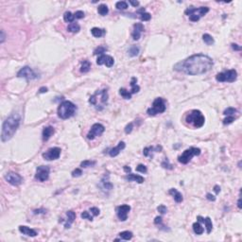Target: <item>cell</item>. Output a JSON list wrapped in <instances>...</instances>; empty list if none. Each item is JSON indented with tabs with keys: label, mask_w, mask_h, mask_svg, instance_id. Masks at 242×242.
<instances>
[{
	"label": "cell",
	"mask_w": 242,
	"mask_h": 242,
	"mask_svg": "<svg viewBox=\"0 0 242 242\" xmlns=\"http://www.w3.org/2000/svg\"><path fill=\"white\" fill-rule=\"evenodd\" d=\"M213 65V60L207 55L196 54L175 64L174 69L176 71L184 72L190 76H196L205 74L210 71Z\"/></svg>",
	"instance_id": "cell-1"
},
{
	"label": "cell",
	"mask_w": 242,
	"mask_h": 242,
	"mask_svg": "<svg viewBox=\"0 0 242 242\" xmlns=\"http://www.w3.org/2000/svg\"><path fill=\"white\" fill-rule=\"evenodd\" d=\"M21 121V116L19 113H13L2 124L1 140L2 142H7L15 134L17 129L19 128Z\"/></svg>",
	"instance_id": "cell-2"
},
{
	"label": "cell",
	"mask_w": 242,
	"mask_h": 242,
	"mask_svg": "<svg viewBox=\"0 0 242 242\" xmlns=\"http://www.w3.org/2000/svg\"><path fill=\"white\" fill-rule=\"evenodd\" d=\"M108 92L107 90H98L95 93L93 96H91L89 98V103L95 106V108L98 111L103 110L104 107L108 103Z\"/></svg>",
	"instance_id": "cell-3"
},
{
	"label": "cell",
	"mask_w": 242,
	"mask_h": 242,
	"mask_svg": "<svg viewBox=\"0 0 242 242\" xmlns=\"http://www.w3.org/2000/svg\"><path fill=\"white\" fill-rule=\"evenodd\" d=\"M77 106L69 100H64L58 107V116L62 119H68L75 115Z\"/></svg>",
	"instance_id": "cell-4"
},
{
	"label": "cell",
	"mask_w": 242,
	"mask_h": 242,
	"mask_svg": "<svg viewBox=\"0 0 242 242\" xmlns=\"http://www.w3.org/2000/svg\"><path fill=\"white\" fill-rule=\"evenodd\" d=\"M186 122L191 124L195 128H201L204 125L205 118L204 115L201 113V111L199 110H193L191 111L185 117Z\"/></svg>",
	"instance_id": "cell-5"
},
{
	"label": "cell",
	"mask_w": 242,
	"mask_h": 242,
	"mask_svg": "<svg viewBox=\"0 0 242 242\" xmlns=\"http://www.w3.org/2000/svg\"><path fill=\"white\" fill-rule=\"evenodd\" d=\"M209 12L208 7H201V8H188L185 10V14L189 16V20L192 22H197L201 17L204 16Z\"/></svg>",
	"instance_id": "cell-6"
},
{
	"label": "cell",
	"mask_w": 242,
	"mask_h": 242,
	"mask_svg": "<svg viewBox=\"0 0 242 242\" xmlns=\"http://www.w3.org/2000/svg\"><path fill=\"white\" fill-rule=\"evenodd\" d=\"M166 103H165V100L162 97H157L156 100L153 101L152 103V107L148 109V113L149 115H156L158 113H162L166 111Z\"/></svg>",
	"instance_id": "cell-7"
},
{
	"label": "cell",
	"mask_w": 242,
	"mask_h": 242,
	"mask_svg": "<svg viewBox=\"0 0 242 242\" xmlns=\"http://www.w3.org/2000/svg\"><path fill=\"white\" fill-rule=\"evenodd\" d=\"M201 154V149L199 148H190L188 149H185L183 152L182 155L178 157V161L181 164L186 165L190 162L193 156H199Z\"/></svg>",
	"instance_id": "cell-8"
},
{
	"label": "cell",
	"mask_w": 242,
	"mask_h": 242,
	"mask_svg": "<svg viewBox=\"0 0 242 242\" xmlns=\"http://www.w3.org/2000/svg\"><path fill=\"white\" fill-rule=\"evenodd\" d=\"M237 78V73L234 69H231V70H227L225 72L218 73L216 76V80L219 82H234Z\"/></svg>",
	"instance_id": "cell-9"
},
{
	"label": "cell",
	"mask_w": 242,
	"mask_h": 242,
	"mask_svg": "<svg viewBox=\"0 0 242 242\" xmlns=\"http://www.w3.org/2000/svg\"><path fill=\"white\" fill-rule=\"evenodd\" d=\"M17 77L18 78H24L27 80H32L39 78L37 73L29 66H25L21 68L20 71L17 73Z\"/></svg>",
	"instance_id": "cell-10"
},
{
	"label": "cell",
	"mask_w": 242,
	"mask_h": 242,
	"mask_svg": "<svg viewBox=\"0 0 242 242\" xmlns=\"http://www.w3.org/2000/svg\"><path fill=\"white\" fill-rule=\"evenodd\" d=\"M105 128L104 126L100 123H95L94 125L91 127V130L87 134V138L89 140H94L97 136H100L104 133Z\"/></svg>",
	"instance_id": "cell-11"
},
{
	"label": "cell",
	"mask_w": 242,
	"mask_h": 242,
	"mask_svg": "<svg viewBox=\"0 0 242 242\" xmlns=\"http://www.w3.org/2000/svg\"><path fill=\"white\" fill-rule=\"evenodd\" d=\"M50 168L47 166H40L36 169L35 178L40 182H46L49 177Z\"/></svg>",
	"instance_id": "cell-12"
},
{
	"label": "cell",
	"mask_w": 242,
	"mask_h": 242,
	"mask_svg": "<svg viewBox=\"0 0 242 242\" xmlns=\"http://www.w3.org/2000/svg\"><path fill=\"white\" fill-rule=\"evenodd\" d=\"M61 151L62 149L58 147H55V148H51L49 149H47L45 153H43V157L45 160L47 161H52V160H57L59 159V157L61 155Z\"/></svg>",
	"instance_id": "cell-13"
},
{
	"label": "cell",
	"mask_w": 242,
	"mask_h": 242,
	"mask_svg": "<svg viewBox=\"0 0 242 242\" xmlns=\"http://www.w3.org/2000/svg\"><path fill=\"white\" fill-rule=\"evenodd\" d=\"M5 179L6 181L10 184L12 185H20L22 183H23V178L21 177L19 174L15 173V172H8L5 175Z\"/></svg>",
	"instance_id": "cell-14"
},
{
	"label": "cell",
	"mask_w": 242,
	"mask_h": 242,
	"mask_svg": "<svg viewBox=\"0 0 242 242\" xmlns=\"http://www.w3.org/2000/svg\"><path fill=\"white\" fill-rule=\"evenodd\" d=\"M131 211V206L127 204L120 205V206L116 207V214L117 217L121 221H125L128 218V214Z\"/></svg>",
	"instance_id": "cell-15"
},
{
	"label": "cell",
	"mask_w": 242,
	"mask_h": 242,
	"mask_svg": "<svg viewBox=\"0 0 242 242\" xmlns=\"http://www.w3.org/2000/svg\"><path fill=\"white\" fill-rule=\"evenodd\" d=\"M143 31H144V26H143L141 23L134 24V26H133V34H131L133 40L137 41V40L140 39L141 34H142Z\"/></svg>",
	"instance_id": "cell-16"
},
{
	"label": "cell",
	"mask_w": 242,
	"mask_h": 242,
	"mask_svg": "<svg viewBox=\"0 0 242 242\" xmlns=\"http://www.w3.org/2000/svg\"><path fill=\"white\" fill-rule=\"evenodd\" d=\"M125 147H126V144H125V142H123V141H121L118 143V145H117L116 147H115V148H113L110 149V151H109V154L111 157H115L117 156L120 153V151L122 149H125Z\"/></svg>",
	"instance_id": "cell-17"
},
{
	"label": "cell",
	"mask_w": 242,
	"mask_h": 242,
	"mask_svg": "<svg viewBox=\"0 0 242 242\" xmlns=\"http://www.w3.org/2000/svg\"><path fill=\"white\" fill-rule=\"evenodd\" d=\"M19 231L22 234H25V236H27L34 237V236H36L38 234L35 230L29 228V227H28V226H23V225L19 226Z\"/></svg>",
	"instance_id": "cell-18"
},
{
	"label": "cell",
	"mask_w": 242,
	"mask_h": 242,
	"mask_svg": "<svg viewBox=\"0 0 242 242\" xmlns=\"http://www.w3.org/2000/svg\"><path fill=\"white\" fill-rule=\"evenodd\" d=\"M66 216H67V221L66 222H65V224H64V228L65 229H69L70 228V226L73 222H74V221L76 219V214H75V212L74 211H67L66 212Z\"/></svg>",
	"instance_id": "cell-19"
},
{
	"label": "cell",
	"mask_w": 242,
	"mask_h": 242,
	"mask_svg": "<svg viewBox=\"0 0 242 242\" xmlns=\"http://www.w3.org/2000/svg\"><path fill=\"white\" fill-rule=\"evenodd\" d=\"M54 133H55V130L53 127H51V126L46 127L45 129L43 130V140L47 141L54 134Z\"/></svg>",
	"instance_id": "cell-20"
},
{
	"label": "cell",
	"mask_w": 242,
	"mask_h": 242,
	"mask_svg": "<svg viewBox=\"0 0 242 242\" xmlns=\"http://www.w3.org/2000/svg\"><path fill=\"white\" fill-rule=\"evenodd\" d=\"M125 179L127 180V181L136 182V183H138V184H142V183H144V181H145L144 177H142V176L137 175V174H129V175L126 176Z\"/></svg>",
	"instance_id": "cell-21"
},
{
	"label": "cell",
	"mask_w": 242,
	"mask_h": 242,
	"mask_svg": "<svg viewBox=\"0 0 242 242\" xmlns=\"http://www.w3.org/2000/svg\"><path fill=\"white\" fill-rule=\"evenodd\" d=\"M169 194L173 196L174 201H176V203H182L183 201V195L178 191L177 189H175V188L169 189Z\"/></svg>",
	"instance_id": "cell-22"
},
{
	"label": "cell",
	"mask_w": 242,
	"mask_h": 242,
	"mask_svg": "<svg viewBox=\"0 0 242 242\" xmlns=\"http://www.w3.org/2000/svg\"><path fill=\"white\" fill-rule=\"evenodd\" d=\"M100 187L102 190H111V189H113V185L108 181V180H105V177H104L100 181Z\"/></svg>",
	"instance_id": "cell-23"
},
{
	"label": "cell",
	"mask_w": 242,
	"mask_h": 242,
	"mask_svg": "<svg viewBox=\"0 0 242 242\" xmlns=\"http://www.w3.org/2000/svg\"><path fill=\"white\" fill-rule=\"evenodd\" d=\"M91 33L96 38H100L101 36L105 34V29L103 28H93L91 29Z\"/></svg>",
	"instance_id": "cell-24"
},
{
	"label": "cell",
	"mask_w": 242,
	"mask_h": 242,
	"mask_svg": "<svg viewBox=\"0 0 242 242\" xmlns=\"http://www.w3.org/2000/svg\"><path fill=\"white\" fill-rule=\"evenodd\" d=\"M203 222L205 224V227H206V232L207 234H210L212 232V229H213V223H212L211 218L207 217V218H203Z\"/></svg>",
	"instance_id": "cell-25"
},
{
	"label": "cell",
	"mask_w": 242,
	"mask_h": 242,
	"mask_svg": "<svg viewBox=\"0 0 242 242\" xmlns=\"http://www.w3.org/2000/svg\"><path fill=\"white\" fill-rule=\"evenodd\" d=\"M137 79L136 78H133L131 80V94H135L138 93L140 91V87H139L137 84Z\"/></svg>",
	"instance_id": "cell-26"
},
{
	"label": "cell",
	"mask_w": 242,
	"mask_h": 242,
	"mask_svg": "<svg viewBox=\"0 0 242 242\" xmlns=\"http://www.w3.org/2000/svg\"><path fill=\"white\" fill-rule=\"evenodd\" d=\"M68 31L72 32V33H78V32L80 30V27L78 23H75V22H73V23H70L68 26Z\"/></svg>",
	"instance_id": "cell-27"
},
{
	"label": "cell",
	"mask_w": 242,
	"mask_h": 242,
	"mask_svg": "<svg viewBox=\"0 0 242 242\" xmlns=\"http://www.w3.org/2000/svg\"><path fill=\"white\" fill-rule=\"evenodd\" d=\"M90 68H91V63L89 61H83L82 63V66H80V72L82 73H87V72H89L90 70Z\"/></svg>",
	"instance_id": "cell-28"
},
{
	"label": "cell",
	"mask_w": 242,
	"mask_h": 242,
	"mask_svg": "<svg viewBox=\"0 0 242 242\" xmlns=\"http://www.w3.org/2000/svg\"><path fill=\"white\" fill-rule=\"evenodd\" d=\"M119 237H120V239L130 240L133 238V233L130 232V231H124V232L119 233Z\"/></svg>",
	"instance_id": "cell-29"
},
{
	"label": "cell",
	"mask_w": 242,
	"mask_h": 242,
	"mask_svg": "<svg viewBox=\"0 0 242 242\" xmlns=\"http://www.w3.org/2000/svg\"><path fill=\"white\" fill-rule=\"evenodd\" d=\"M162 149V147H156V148H153V147H148V148H145L144 150H143V153H144L145 156H149L150 155V152L152 151V150H154V151H159V150Z\"/></svg>",
	"instance_id": "cell-30"
},
{
	"label": "cell",
	"mask_w": 242,
	"mask_h": 242,
	"mask_svg": "<svg viewBox=\"0 0 242 242\" xmlns=\"http://www.w3.org/2000/svg\"><path fill=\"white\" fill-rule=\"evenodd\" d=\"M193 231L196 234H203L204 232V229L199 222H195L193 224Z\"/></svg>",
	"instance_id": "cell-31"
},
{
	"label": "cell",
	"mask_w": 242,
	"mask_h": 242,
	"mask_svg": "<svg viewBox=\"0 0 242 242\" xmlns=\"http://www.w3.org/2000/svg\"><path fill=\"white\" fill-rule=\"evenodd\" d=\"M97 12L100 14V15L102 16H105V15H107L108 12H109V9H108V7L104 5V4H101L98 6V8H97Z\"/></svg>",
	"instance_id": "cell-32"
},
{
	"label": "cell",
	"mask_w": 242,
	"mask_h": 242,
	"mask_svg": "<svg viewBox=\"0 0 242 242\" xmlns=\"http://www.w3.org/2000/svg\"><path fill=\"white\" fill-rule=\"evenodd\" d=\"M64 20L67 23H73L75 20V15L70 12H66L64 14Z\"/></svg>",
	"instance_id": "cell-33"
},
{
	"label": "cell",
	"mask_w": 242,
	"mask_h": 242,
	"mask_svg": "<svg viewBox=\"0 0 242 242\" xmlns=\"http://www.w3.org/2000/svg\"><path fill=\"white\" fill-rule=\"evenodd\" d=\"M139 51H140V49H139V47L136 46H131L130 48H129V55L131 57H135V56H137V55L139 54Z\"/></svg>",
	"instance_id": "cell-34"
},
{
	"label": "cell",
	"mask_w": 242,
	"mask_h": 242,
	"mask_svg": "<svg viewBox=\"0 0 242 242\" xmlns=\"http://www.w3.org/2000/svg\"><path fill=\"white\" fill-rule=\"evenodd\" d=\"M119 94H120V96L122 97L123 98H125V100H131V92H129V91L126 90V89H124V88H121V89L119 90Z\"/></svg>",
	"instance_id": "cell-35"
},
{
	"label": "cell",
	"mask_w": 242,
	"mask_h": 242,
	"mask_svg": "<svg viewBox=\"0 0 242 242\" xmlns=\"http://www.w3.org/2000/svg\"><path fill=\"white\" fill-rule=\"evenodd\" d=\"M203 42L206 44V45H208V46L213 45V44L215 43L213 37H212L211 35H209V34H203Z\"/></svg>",
	"instance_id": "cell-36"
},
{
	"label": "cell",
	"mask_w": 242,
	"mask_h": 242,
	"mask_svg": "<svg viewBox=\"0 0 242 242\" xmlns=\"http://www.w3.org/2000/svg\"><path fill=\"white\" fill-rule=\"evenodd\" d=\"M96 165V161H91V160H85L83 161V162L80 163V167L82 168H86V167H93Z\"/></svg>",
	"instance_id": "cell-37"
},
{
	"label": "cell",
	"mask_w": 242,
	"mask_h": 242,
	"mask_svg": "<svg viewBox=\"0 0 242 242\" xmlns=\"http://www.w3.org/2000/svg\"><path fill=\"white\" fill-rule=\"evenodd\" d=\"M115 8L117 10H127L128 9V3L125 1H119L115 4Z\"/></svg>",
	"instance_id": "cell-38"
},
{
	"label": "cell",
	"mask_w": 242,
	"mask_h": 242,
	"mask_svg": "<svg viewBox=\"0 0 242 242\" xmlns=\"http://www.w3.org/2000/svg\"><path fill=\"white\" fill-rule=\"evenodd\" d=\"M234 119H236V117L234 115H227L226 118L223 119V124H224V125H228V124L233 123Z\"/></svg>",
	"instance_id": "cell-39"
},
{
	"label": "cell",
	"mask_w": 242,
	"mask_h": 242,
	"mask_svg": "<svg viewBox=\"0 0 242 242\" xmlns=\"http://www.w3.org/2000/svg\"><path fill=\"white\" fill-rule=\"evenodd\" d=\"M106 50H107L106 47H104V46H98V47H97V48L94 50V55H98V54L102 55Z\"/></svg>",
	"instance_id": "cell-40"
},
{
	"label": "cell",
	"mask_w": 242,
	"mask_h": 242,
	"mask_svg": "<svg viewBox=\"0 0 242 242\" xmlns=\"http://www.w3.org/2000/svg\"><path fill=\"white\" fill-rule=\"evenodd\" d=\"M236 113V109L232 108V107H229V108H227L224 112H223V115H233L234 113Z\"/></svg>",
	"instance_id": "cell-41"
},
{
	"label": "cell",
	"mask_w": 242,
	"mask_h": 242,
	"mask_svg": "<svg viewBox=\"0 0 242 242\" xmlns=\"http://www.w3.org/2000/svg\"><path fill=\"white\" fill-rule=\"evenodd\" d=\"M161 166H162L164 168H167V169H172V168H173L172 167V165L169 164V161H168L167 158H166L163 161L162 164H161Z\"/></svg>",
	"instance_id": "cell-42"
},
{
	"label": "cell",
	"mask_w": 242,
	"mask_h": 242,
	"mask_svg": "<svg viewBox=\"0 0 242 242\" xmlns=\"http://www.w3.org/2000/svg\"><path fill=\"white\" fill-rule=\"evenodd\" d=\"M150 18H151V15L149 12H142L140 13V19L142 21H149Z\"/></svg>",
	"instance_id": "cell-43"
},
{
	"label": "cell",
	"mask_w": 242,
	"mask_h": 242,
	"mask_svg": "<svg viewBox=\"0 0 242 242\" xmlns=\"http://www.w3.org/2000/svg\"><path fill=\"white\" fill-rule=\"evenodd\" d=\"M80 217H82L83 219H88V221H93V217L89 214V212H87V211L82 212V215H80Z\"/></svg>",
	"instance_id": "cell-44"
},
{
	"label": "cell",
	"mask_w": 242,
	"mask_h": 242,
	"mask_svg": "<svg viewBox=\"0 0 242 242\" xmlns=\"http://www.w3.org/2000/svg\"><path fill=\"white\" fill-rule=\"evenodd\" d=\"M136 171L141 172V173H146V172L148 171V169H147V167H146V166H144V165L140 164V165H138V166H137Z\"/></svg>",
	"instance_id": "cell-45"
},
{
	"label": "cell",
	"mask_w": 242,
	"mask_h": 242,
	"mask_svg": "<svg viewBox=\"0 0 242 242\" xmlns=\"http://www.w3.org/2000/svg\"><path fill=\"white\" fill-rule=\"evenodd\" d=\"M82 170L80 168H76L72 172V177H80V176H82Z\"/></svg>",
	"instance_id": "cell-46"
},
{
	"label": "cell",
	"mask_w": 242,
	"mask_h": 242,
	"mask_svg": "<svg viewBox=\"0 0 242 242\" xmlns=\"http://www.w3.org/2000/svg\"><path fill=\"white\" fill-rule=\"evenodd\" d=\"M157 210H158V212H160L161 214H166L167 212V209L165 205H159V206L157 207Z\"/></svg>",
	"instance_id": "cell-47"
},
{
	"label": "cell",
	"mask_w": 242,
	"mask_h": 242,
	"mask_svg": "<svg viewBox=\"0 0 242 242\" xmlns=\"http://www.w3.org/2000/svg\"><path fill=\"white\" fill-rule=\"evenodd\" d=\"M133 129V123H129L125 128V133H131V131Z\"/></svg>",
	"instance_id": "cell-48"
},
{
	"label": "cell",
	"mask_w": 242,
	"mask_h": 242,
	"mask_svg": "<svg viewBox=\"0 0 242 242\" xmlns=\"http://www.w3.org/2000/svg\"><path fill=\"white\" fill-rule=\"evenodd\" d=\"M74 15H75V18H77V19H82V18L84 17V12L82 10H78V12H76Z\"/></svg>",
	"instance_id": "cell-49"
},
{
	"label": "cell",
	"mask_w": 242,
	"mask_h": 242,
	"mask_svg": "<svg viewBox=\"0 0 242 242\" xmlns=\"http://www.w3.org/2000/svg\"><path fill=\"white\" fill-rule=\"evenodd\" d=\"M90 212H92V214L94 216H98L100 215V209L97 207H91L90 208Z\"/></svg>",
	"instance_id": "cell-50"
},
{
	"label": "cell",
	"mask_w": 242,
	"mask_h": 242,
	"mask_svg": "<svg viewBox=\"0 0 242 242\" xmlns=\"http://www.w3.org/2000/svg\"><path fill=\"white\" fill-rule=\"evenodd\" d=\"M206 199H207L208 201H216V197H215L214 195H212L211 193H208V194H206Z\"/></svg>",
	"instance_id": "cell-51"
},
{
	"label": "cell",
	"mask_w": 242,
	"mask_h": 242,
	"mask_svg": "<svg viewBox=\"0 0 242 242\" xmlns=\"http://www.w3.org/2000/svg\"><path fill=\"white\" fill-rule=\"evenodd\" d=\"M46 212V211L45 210V209H36V210L33 211V213H34L35 215H37V214H45Z\"/></svg>",
	"instance_id": "cell-52"
},
{
	"label": "cell",
	"mask_w": 242,
	"mask_h": 242,
	"mask_svg": "<svg viewBox=\"0 0 242 242\" xmlns=\"http://www.w3.org/2000/svg\"><path fill=\"white\" fill-rule=\"evenodd\" d=\"M232 48H233L234 50L239 51V50H241V46H239L238 45H236V44H232Z\"/></svg>",
	"instance_id": "cell-53"
},
{
	"label": "cell",
	"mask_w": 242,
	"mask_h": 242,
	"mask_svg": "<svg viewBox=\"0 0 242 242\" xmlns=\"http://www.w3.org/2000/svg\"><path fill=\"white\" fill-rule=\"evenodd\" d=\"M154 223L155 224H161L162 223V218L161 217H156L154 219Z\"/></svg>",
	"instance_id": "cell-54"
},
{
	"label": "cell",
	"mask_w": 242,
	"mask_h": 242,
	"mask_svg": "<svg viewBox=\"0 0 242 242\" xmlns=\"http://www.w3.org/2000/svg\"><path fill=\"white\" fill-rule=\"evenodd\" d=\"M5 38H6L5 32H4V30H1V40H0V42H1V44L4 43V41H5Z\"/></svg>",
	"instance_id": "cell-55"
},
{
	"label": "cell",
	"mask_w": 242,
	"mask_h": 242,
	"mask_svg": "<svg viewBox=\"0 0 242 242\" xmlns=\"http://www.w3.org/2000/svg\"><path fill=\"white\" fill-rule=\"evenodd\" d=\"M129 3L131 6H133V7H138L139 6V2L138 1H133V0H130Z\"/></svg>",
	"instance_id": "cell-56"
},
{
	"label": "cell",
	"mask_w": 242,
	"mask_h": 242,
	"mask_svg": "<svg viewBox=\"0 0 242 242\" xmlns=\"http://www.w3.org/2000/svg\"><path fill=\"white\" fill-rule=\"evenodd\" d=\"M47 92V88L46 87H41L39 89V93L40 94H43V93H46Z\"/></svg>",
	"instance_id": "cell-57"
},
{
	"label": "cell",
	"mask_w": 242,
	"mask_h": 242,
	"mask_svg": "<svg viewBox=\"0 0 242 242\" xmlns=\"http://www.w3.org/2000/svg\"><path fill=\"white\" fill-rule=\"evenodd\" d=\"M214 190H215L216 193L218 194L219 192H221V187H219L218 185H215V186H214Z\"/></svg>",
	"instance_id": "cell-58"
},
{
	"label": "cell",
	"mask_w": 242,
	"mask_h": 242,
	"mask_svg": "<svg viewBox=\"0 0 242 242\" xmlns=\"http://www.w3.org/2000/svg\"><path fill=\"white\" fill-rule=\"evenodd\" d=\"M124 170H125V172H127V173H130L131 169V167L125 166V167H124Z\"/></svg>",
	"instance_id": "cell-59"
},
{
	"label": "cell",
	"mask_w": 242,
	"mask_h": 242,
	"mask_svg": "<svg viewBox=\"0 0 242 242\" xmlns=\"http://www.w3.org/2000/svg\"><path fill=\"white\" fill-rule=\"evenodd\" d=\"M237 207L241 209V199H238V201H237Z\"/></svg>",
	"instance_id": "cell-60"
}]
</instances>
